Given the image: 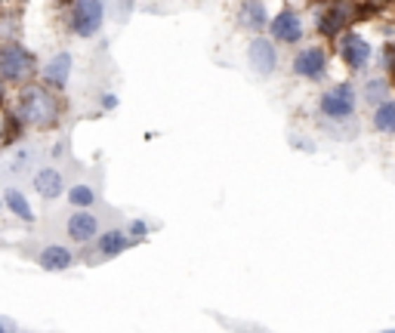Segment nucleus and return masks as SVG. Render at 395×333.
<instances>
[{"instance_id":"1","label":"nucleus","mask_w":395,"mask_h":333,"mask_svg":"<svg viewBox=\"0 0 395 333\" xmlns=\"http://www.w3.org/2000/svg\"><path fill=\"white\" fill-rule=\"evenodd\" d=\"M59 96H53L43 87H28L19 96V118L34 127H53L59 118Z\"/></svg>"},{"instance_id":"2","label":"nucleus","mask_w":395,"mask_h":333,"mask_svg":"<svg viewBox=\"0 0 395 333\" xmlns=\"http://www.w3.org/2000/svg\"><path fill=\"white\" fill-rule=\"evenodd\" d=\"M0 74L13 83H22L34 74V56L19 43H6L0 46Z\"/></svg>"},{"instance_id":"3","label":"nucleus","mask_w":395,"mask_h":333,"mask_svg":"<svg viewBox=\"0 0 395 333\" xmlns=\"http://www.w3.org/2000/svg\"><path fill=\"white\" fill-rule=\"evenodd\" d=\"M321 111L328 114V118H352V111H355V90L349 87V83H340V87L334 90H328L321 96Z\"/></svg>"},{"instance_id":"4","label":"nucleus","mask_w":395,"mask_h":333,"mask_svg":"<svg viewBox=\"0 0 395 333\" xmlns=\"http://www.w3.org/2000/svg\"><path fill=\"white\" fill-rule=\"evenodd\" d=\"M102 25V4L96 0H87V4H74L72 10V28L81 37H93Z\"/></svg>"},{"instance_id":"5","label":"nucleus","mask_w":395,"mask_h":333,"mask_svg":"<svg viewBox=\"0 0 395 333\" xmlns=\"http://www.w3.org/2000/svg\"><path fill=\"white\" fill-rule=\"evenodd\" d=\"M96 231H99V219L93 213H74V216H68V235L74 238V241H81V244H87L96 238Z\"/></svg>"},{"instance_id":"6","label":"nucleus","mask_w":395,"mask_h":333,"mask_svg":"<svg viewBox=\"0 0 395 333\" xmlns=\"http://www.w3.org/2000/svg\"><path fill=\"white\" fill-rule=\"evenodd\" d=\"M293 72H297L300 77H309V81H319V77L324 74V53L321 50H303L297 56V62H293Z\"/></svg>"},{"instance_id":"7","label":"nucleus","mask_w":395,"mask_h":333,"mask_svg":"<svg viewBox=\"0 0 395 333\" xmlns=\"http://www.w3.org/2000/svg\"><path fill=\"white\" fill-rule=\"evenodd\" d=\"M250 65H253V72H260L262 77L272 74V68H275V46L269 41H262V37H257V41L250 43Z\"/></svg>"},{"instance_id":"8","label":"nucleus","mask_w":395,"mask_h":333,"mask_svg":"<svg viewBox=\"0 0 395 333\" xmlns=\"http://www.w3.org/2000/svg\"><path fill=\"white\" fill-rule=\"evenodd\" d=\"M343 59H346V65L349 68H361L365 62L370 59V46L368 41H361L359 34H349L343 41Z\"/></svg>"},{"instance_id":"9","label":"nucleus","mask_w":395,"mask_h":333,"mask_svg":"<svg viewBox=\"0 0 395 333\" xmlns=\"http://www.w3.org/2000/svg\"><path fill=\"white\" fill-rule=\"evenodd\" d=\"M34 189H37V195L41 198H56L62 191V173L59 170H53V167H41L34 173Z\"/></svg>"},{"instance_id":"10","label":"nucleus","mask_w":395,"mask_h":333,"mask_svg":"<svg viewBox=\"0 0 395 333\" xmlns=\"http://www.w3.org/2000/svg\"><path fill=\"white\" fill-rule=\"evenodd\" d=\"M300 19L293 13H281L278 19L272 22V34L278 37V41H284V43H293V41H300Z\"/></svg>"},{"instance_id":"11","label":"nucleus","mask_w":395,"mask_h":333,"mask_svg":"<svg viewBox=\"0 0 395 333\" xmlns=\"http://www.w3.org/2000/svg\"><path fill=\"white\" fill-rule=\"evenodd\" d=\"M68 68H72V56H68V53H59V56L43 68V81H46V83H53V87H65V81H68Z\"/></svg>"},{"instance_id":"12","label":"nucleus","mask_w":395,"mask_h":333,"mask_svg":"<svg viewBox=\"0 0 395 333\" xmlns=\"http://www.w3.org/2000/svg\"><path fill=\"white\" fill-rule=\"evenodd\" d=\"M68 262H72V253L65 247H46L41 253V269L46 272H62V269H68Z\"/></svg>"},{"instance_id":"13","label":"nucleus","mask_w":395,"mask_h":333,"mask_svg":"<svg viewBox=\"0 0 395 333\" xmlns=\"http://www.w3.org/2000/svg\"><path fill=\"white\" fill-rule=\"evenodd\" d=\"M241 22L247 28L260 31L262 25H266V6H262V4H244L241 6Z\"/></svg>"},{"instance_id":"14","label":"nucleus","mask_w":395,"mask_h":333,"mask_svg":"<svg viewBox=\"0 0 395 333\" xmlns=\"http://www.w3.org/2000/svg\"><path fill=\"white\" fill-rule=\"evenodd\" d=\"M6 207H10V210L19 216V219H25V222L34 219V213H31V207H28V201H25V195H22V191H15V189L6 191Z\"/></svg>"},{"instance_id":"15","label":"nucleus","mask_w":395,"mask_h":333,"mask_svg":"<svg viewBox=\"0 0 395 333\" xmlns=\"http://www.w3.org/2000/svg\"><path fill=\"white\" fill-rule=\"evenodd\" d=\"M127 238L121 235V231H108L102 235V244H99V250H102V257H118L121 250H127Z\"/></svg>"},{"instance_id":"16","label":"nucleus","mask_w":395,"mask_h":333,"mask_svg":"<svg viewBox=\"0 0 395 333\" xmlns=\"http://www.w3.org/2000/svg\"><path fill=\"white\" fill-rule=\"evenodd\" d=\"M374 123L386 133H395V102H383L374 114Z\"/></svg>"},{"instance_id":"17","label":"nucleus","mask_w":395,"mask_h":333,"mask_svg":"<svg viewBox=\"0 0 395 333\" xmlns=\"http://www.w3.org/2000/svg\"><path fill=\"white\" fill-rule=\"evenodd\" d=\"M343 15H346V6H337V10H330L328 15L321 19V31L324 34H334V31H340V25H343Z\"/></svg>"},{"instance_id":"18","label":"nucleus","mask_w":395,"mask_h":333,"mask_svg":"<svg viewBox=\"0 0 395 333\" xmlns=\"http://www.w3.org/2000/svg\"><path fill=\"white\" fill-rule=\"evenodd\" d=\"M68 198H72V204H77V207H90L93 201H96V191H93L90 185H74Z\"/></svg>"},{"instance_id":"19","label":"nucleus","mask_w":395,"mask_h":333,"mask_svg":"<svg viewBox=\"0 0 395 333\" xmlns=\"http://www.w3.org/2000/svg\"><path fill=\"white\" fill-rule=\"evenodd\" d=\"M383 96H386V83L383 81H370L368 83V99L370 102H380Z\"/></svg>"},{"instance_id":"20","label":"nucleus","mask_w":395,"mask_h":333,"mask_svg":"<svg viewBox=\"0 0 395 333\" xmlns=\"http://www.w3.org/2000/svg\"><path fill=\"white\" fill-rule=\"evenodd\" d=\"M383 333H395V330H383Z\"/></svg>"},{"instance_id":"21","label":"nucleus","mask_w":395,"mask_h":333,"mask_svg":"<svg viewBox=\"0 0 395 333\" xmlns=\"http://www.w3.org/2000/svg\"><path fill=\"white\" fill-rule=\"evenodd\" d=\"M0 96H4V87H0Z\"/></svg>"},{"instance_id":"22","label":"nucleus","mask_w":395,"mask_h":333,"mask_svg":"<svg viewBox=\"0 0 395 333\" xmlns=\"http://www.w3.org/2000/svg\"><path fill=\"white\" fill-rule=\"evenodd\" d=\"M0 333H6V330H4V327H0Z\"/></svg>"}]
</instances>
